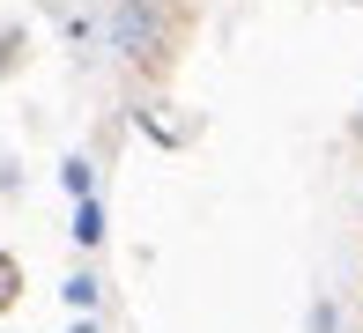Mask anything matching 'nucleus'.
<instances>
[{
    "mask_svg": "<svg viewBox=\"0 0 363 333\" xmlns=\"http://www.w3.org/2000/svg\"><path fill=\"white\" fill-rule=\"evenodd\" d=\"M15 304H23V259L0 252V311H15Z\"/></svg>",
    "mask_w": 363,
    "mask_h": 333,
    "instance_id": "nucleus-2",
    "label": "nucleus"
},
{
    "mask_svg": "<svg viewBox=\"0 0 363 333\" xmlns=\"http://www.w3.org/2000/svg\"><path fill=\"white\" fill-rule=\"evenodd\" d=\"M349 141H363V111H356V119H349Z\"/></svg>",
    "mask_w": 363,
    "mask_h": 333,
    "instance_id": "nucleus-7",
    "label": "nucleus"
},
{
    "mask_svg": "<svg viewBox=\"0 0 363 333\" xmlns=\"http://www.w3.org/2000/svg\"><path fill=\"white\" fill-rule=\"evenodd\" d=\"M104 45L141 81H163L186 45V8L178 0H104Z\"/></svg>",
    "mask_w": 363,
    "mask_h": 333,
    "instance_id": "nucleus-1",
    "label": "nucleus"
},
{
    "mask_svg": "<svg viewBox=\"0 0 363 333\" xmlns=\"http://www.w3.org/2000/svg\"><path fill=\"white\" fill-rule=\"evenodd\" d=\"M23 23H0V74H15V67H23Z\"/></svg>",
    "mask_w": 363,
    "mask_h": 333,
    "instance_id": "nucleus-4",
    "label": "nucleus"
},
{
    "mask_svg": "<svg viewBox=\"0 0 363 333\" xmlns=\"http://www.w3.org/2000/svg\"><path fill=\"white\" fill-rule=\"evenodd\" d=\"M96 289H104L96 274H74V281H67V304H74V311H89V304H96Z\"/></svg>",
    "mask_w": 363,
    "mask_h": 333,
    "instance_id": "nucleus-6",
    "label": "nucleus"
},
{
    "mask_svg": "<svg viewBox=\"0 0 363 333\" xmlns=\"http://www.w3.org/2000/svg\"><path fill=\"white\" fill-rule=\"evenodd\" d=\"M74 237H82V244H104V208H96V200H82V208H74Z\"/></svg>",
    "mask_w": 363,
    "mask_h": 333,
    "instance_id": "nucleus-3",
    "label": "nucleus"
},
{
    "mask_svg": "<svg viewBox=\"0 0 363 333\" xmlns=\"http://www.w3.org/2000/svg\"><path fill=\"white\" fill-rule=\"evenodd\" d=\"M60 186H67L74 200H89V186H96V171H89V163H82V156H74L67 171H60Z\"/></svg>",
    "mask_w": 363,
    "mask_h": 333,
    "instance_id": "nucleus-5",
    "label": "nucleus"
}]
</instances>
